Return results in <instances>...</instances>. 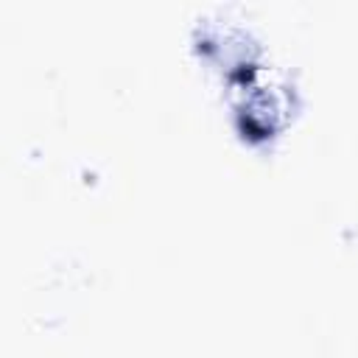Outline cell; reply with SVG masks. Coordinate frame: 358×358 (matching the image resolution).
Here are the masks:
<instances>
[]
</instances>
